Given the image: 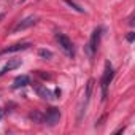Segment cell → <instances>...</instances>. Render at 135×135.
Masks as SVG:
<instances>
[{"mask_svg":"<svg viewBox=\"0 0 135 135\" xmlns=\"http://www.w3.org/2000/svg\"><path fill=\"white\" fill-rule=\"evenodd\" d=\"M64 2H65L67 5H69L70 8H73L75 11H78V13H84V10H83V8H81L80 5H76V3L73 2V0H64Z\"/></svg>","mask_w":135,"mask_h":135,"instance_id":"30bf717a","label":"cell"},{"mask_svg":"<svg viewBox=\"0 0 135 135\" xmlns=\"http://www.w3.org/2000/svg\"><path fill=\"white\" fill-rule=\"evenodd\" d=\"M56 40H57L59 46L62 48V51H64L67 56H69V57H73V56H75L73 43H72V40L67 37V35H64V33H57V35H56Z\"/></svg>","mask_w":135,"mask_h":135,"instance_id":"7a4b0ae2","label":"cell"},{"mask_svg":"<svg viewBox=\"0 0 135 135\" xmlns=\"http://www.w3.org/2000/svg\"><path fill=\"white\" fill-rule=\"evenodd\" d=\"M8 108H10V105H8V107H3V108H0V119L5 116V113L8 111Z\"/></svg>","mask_w":135,"mask_h":135,"instance_id":"7c38bea8","label":"cell"},{"mask_svg":"<svg viewBox=\"0 0 135 135\" xmlns=\"http://www.w3.org/2000/svg\"><path fill=\"white\" fill-rule=\"evenodd\" d=\"M100 35H102V29H100V27H99V29H95V30L92 32L91 40H89V43H88V46H86V51H88L89 57H92V56H94V52L97 51L99 43H100Z\"/></svg>","mask_w":135,"mask_h":135,"instance_id":"3957f363","label":"cell"},{"mask_svg":"<svg viewBox=\"0 0 135 135\" xmlns=\"http://www.w3.org/2000/svg\"><path fill=\"white\" fill-rule=\"evenodd\" d=\"M27 84H30V80H29L27 75H21V76H18V78L13 81V88H15V89L24 88V86H27Z\"/></svg>","mask_w":135,"mask_h":135,"instance_id":"9c48e42d","label":"cell"},{"mask_svg":"<svg viewBox=\"0 0 135 135\" xmlns=\"http://www.w3.org/2000/svg\"><path fill=\"white\" fill-rule=\"evenodd\" d=\"M0 18H2V15H0Z\"/></svg>","mask_w":135,"mask_h":135,"instance_id":"5bb4252c","label":"cell"},{"mask_svg":"<svg viewBox=\"0 0 135 135\" xmlns=\"http://www.w3.org/2000/svg\"><path fill=\"white\" fill-rule=\"evenodd\" d=\"M59 119H60V111H59V108H56V107H51L48 111H46V114H45V122L48 124V126H56L57 122H59Z\"/></svg>","mask_w":135,"mask_h":135,"instance_id":"277c9868","label":"cell"},{"mask_svg":"<svg viewBox=\"0 0 135 135\" xmlns=\"http://www.w3.org/2000/svg\"><path fill=\"white\" fill-rule=\"evenodd\" d=\"M133 35H135V33H132V32H130V33L127 35V40H129V41H133Z\"/></svg>","mask_w":135,"mask_h":135,"instance_id":"4fadbf2b","label":"cell"},{"mask_svg":"<svg viewBox=\"0 0 135 135\" xmlns=\"http://www.w3.org/2000/svg\"><path fill=\"white\" fill-rule=\"evenodd\" d=\"M18 67H21V59H10V60L2 67V69H0V76L5 75L7 72H11V70L18 69Z\"/></svg>","mask_w":135,"mask_h":135,"instance_id":"52a82bcc","label":"cell"},{"mask_svg":"<svg viewBox=\"0 0 135 135\" xmlns=\"http://www.w3.org/2000/svg\"><path fill=\"white\" fill-rule=\"evenodd\" d=\"M33 89H35V92L38 94V97H41V99H45V100H52V99H54V94H52L46 86L33 84Z\"/></svg>","mask_w":135,"mask_h":135,"instance_id":"8992f818","label":"cell"},{"mask_svg":"<svg viewBox=\"0 0 135 135\" xmlns=\"http://www.w3.org/2000/svg\"><path fill=\"white\" fill-rule=\"evenodd\" d=\"M35 24H37V18H35V16H27V18H24L22 21H19V22L13 27V32L26 30V29H29V27H32V26H35Z\"/></svg>","mask_w":135,"mask_h":135,"instance_id":"5b68a950","label":"cell"},{"mask_svg":"<svg viewBox=\"0 0 135 135\" xmlns=\"http://www.w3.org/2000/svg\"><path fill=\"white\" fill-rule=\"evenodd\" d=\"M113 76H114L113 67H111V64H110V62H107V65H105V72H103V76H102V83H100V84H102V100H105V99H107L108 86H110V83H111Z\"/></svg>","mask_w":135,"mask_h":135,"instance_id":"6da1fadb","label":"cell"},{"mask_svg":"<svg viewBox=\"0 0 135 135\" xmlns=\"http://www.w3.org/2000/svg\"><path fill=\"white\" fill-rule=\"evenodd\" d=\"M38 56L43 57V59H51V57H52V52L48 51V49H40V51H38Z\"/></svg>","mask_w":135,"mask_h":135,"instance_id":"8fae6325","label":"cell"},{"mask_svg":"<svg viewBox=\"0 0 135 135\" xmlns=\"http://www.w3.org/2000/svg\"><path fill=\"white\" fill-rule=\"evenodd\" d=\"M30 45L29 43H16V45H13V46H8V48H5L0 54H8V52H18V51H24V49H27Z\"/></svg>","mask_w":135,"mask_h":135,"instance_id":"ba28073f","label":"cell"}]
</instances>
